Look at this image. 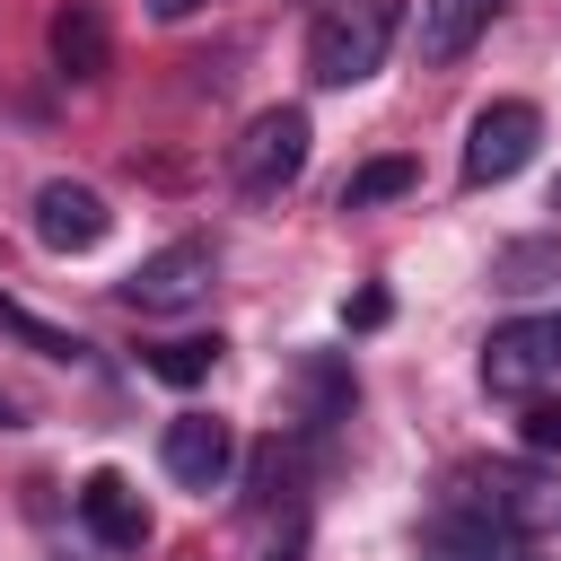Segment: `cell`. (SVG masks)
I'll return each instance as SVG.
<instances>
[{
    "label": "cell",
    "instance_id": "1",
    "mask_svg": "<svg viewBox=\"0 0 561 561\" xmlns=\"http://www.w3.org/2000/svg\"><path fill=\"white\" fill-rule=\"evenodd\" d=\"M394 26H403V0H333L316 26H307V79L316 88H359L386 70L394 53Z\"/></svg>",
    "mask_w": 561,
    "mask_h": 561
},
{
    "label": "cell",
    "instance_id": "2",
    "mask_svg": "<svg viewBox=\"0 0 561 561\" xmlns=\"http://www.w3.org/2000/svg\"><path fill=\"white\" fill-rule=\"evenodd\" d=\"M307 149H316L307 105H263V114L245 123V140L228 149V175H237L245 202H272V193H289V184L307 175Z\"/></svg>",
    "mask_w": 561,
    "mask_h": 561
},
{
    "label": "cell",
    "instance_id": "3",
    "mask_svg": "<svg viewBox=\"0 0 561 561\" xmlns=\"http://www.w3.org/2000/svg\"><path fill=\"white\" fill-rule=\"evenodd\" d=\"M447 500H473L517 535H561V473H535V465H465Z\"/></svg>",
    "mask_w": 561,
    "mask_h": 561
},
{
    "label": "cell",
    "instance_id": "4",
    "mask_svg": "<svg viewBox=\"0 0 561 561\" xmlns=\"http://www.w3.org/2000/svg\"><path fill=\"white\" fill-rule=\"evenodd\" d=\"M210 280H219V254L202 237H175V245H158L123 272V307L131 316H184V307L210 298Z\"/></svg>",
    "mask_w": 561,
    "mask_h": 561
},
{
    "label": "cell",
    "instance_id": "5",
    "mask_svg": "<svg viewBox=\"0 0 561 561\" xmlns=\"http://www.w3.org/2000/svg\"><path fill=\"white\" fill-rule=\"evenodd\" d=\"M412 552H421V561H535V535L500 526V517L473 508V500H438V508L412 526Z\"/></svg>",
    "mask_w": 561,
    "mask_h": 561
},
{
    "label": "cell",
    "instance_id": "6",
    "mask_svg": "<svg viewBox=\"0 0 561 561\" xmlns=\"http://www.w3.org/2000/svg\"><path fill=\"white\" fill-rule=\"evenodd\" d=\"M535 140H543V114H535L526 96H491V105L473 114V131H465V193L508 184V175L535 158Z\"/></svg>",
    "mask_w": 561,
    "mask_h": 561
},
{
    "label": "cell",
    "instance_id": "7",
    "mask_svg": "<svg viewBox=\"0 0 561 561\" xmlns=\"http://www.w3.org/2000/svg\"><path fill=\"white\" fill-rule=\"evenodd\" d=\"M552 377H561V324H535V316H517V324H500V333L482 342V386H491V394H508V403H535Z\"/></svg>",
    "mask_w": 561,
    "mask_h": 561
},
{
    "label": "cell",
    "instance_id": "8",
    "mask_svg": "<svg viewBox=\"0 0 561 561\" xmlns=\"http://www.w3.org/2000/svg\"><path fill=\"white\" fill-rule=\"evenodd\" d=\"M158 465H167V482H184V491H228V473H237V430L228 421H210V412H175L167 421V438H158Z\"/></svg>",
    "mask_w": 561,
    "mask_h": 561
},
{
    "label": "cell",
    "instance_id": "9",
    "mask_svg": "<svg viewBox=\"0 0 561 561\" xmlns=\"http://www.w3.org/2000/svg\"><path fill=\"white\" fill-rule=\"evenodd\" d=\"M105 228H114V210H105V193H96V184L53 175V184L35 193V237H44L53 254H96V245H105Z\"/></svg>",
    "mask_w": 561,
    "mask_h": 561
},
{
    "label": "cell",
    "instance_id": "10",
    "mask_svg": "<svg viewBox=\"0 0 561 561\" xmlns=\"http://www.w3.org/2000/svg\"><path fill=\"white\" fill-rule=\"evenodd\" d=\"M79 526H88L96 552H140V543H149V500L131 491V473L96 465V473L79 482Z\"/></svg>",
    "mask_w": 561,
    "mask_h": 561
},
{
    "label": "cell",
    "instance_id": "11",
    "mask_svg": "<svg viewBox=\"0 0 561 561\" xmlns=\"http://www.w3.org/2000/svg\"><path fill=\"white\" fill-rule=\"evenodd\" d=\"M44 44H53V70H61L70 88H96V79L114 70V26H105L96 0H61L53 26H44Z\"/></svg>",
    "mask_w": 561,
    "mask_h": 561
},
{
    "label": "cell",
    "instance_id": "12",
    "mask_svg": "<svg viewBox=\"0 0 561 561\" xmlns=\"http://www.w3.org/2000/svg\"><path fill=\"white\" fill-rule=\"evenodd\" d=\"M500 18V0H421V61H465L482 44V26Z\"/></svg>",
    "mask_w": 561,
    "mask_h": 561
},
{
    "label": "cell",
    "instance_id": "13",
    "mask_svg": "<svg viewBox=\"0 0 561 561\" xmlns=\"http://www.w3.org/2000/svg\"><path fill=\"white\" fill-rule=\"evenodd\" d=\"M351 403H359L351 368L333 351H307L298 359V430H333V421H351Z\"/></svg>",
    "mask_w": 561,
    "mask_h": 561
},
{
    "label": "cell",
    "instance_id": "14",
    "mask_svg": "<svg viewBox=\"0 0 561 561\" xmlns=\"http://www.w3.org/2000/svg\"><path fill=\"white\" fill-rule=\"evenodd\" d=\"M552 280H561V237H517V245L491 254V289H508V298L552 289Z\"/></svg>",
    "mask_w": 561,
    "mask_h": 561
},
{
    "label": "cell",
    "instance_id": "15",
    "mask_svg": "<svg viewBox=\"0 0 561 561\" xmlns=\"http://www.w3.org/2000/svg\"><path fill=\"white\" fill-rule=\"evenodd\" d=\"M421 184V167L412 158H368V167H351L342 175V210H377V202H403Z\"/></svg>",
    "mask_w": 561,
    "mask_h": 561
},
{
    "label": "cell",
    "instance_id": "16",
    "mask_svg": "<svg viewBox=\"0 0 561 561\" xmlns=\"http://www.w3.org/2000/svg\"><path fill=\"white\" fill-rule=\"evenodd\" d=\"M210 359H219V342H210V333H175V342H158V351H149V377H158V386H202V377H210Z\"/></svg>",
    "mask_w": 561,
    "mask_h": 561
},
{
    "label": "cell",
    "instance_id": "17",
    "mask_svg": "<svg viewBox=\"0 0 561 561\" xmlns=\"http://www.w3.org/2000/svg\"><path fill=\"white\" fill-rule=\"evenodd\" d=\"M0 333H18V342H26V351H44V359H79V351H88L79 333H61V324H44V316H26L18 298H0Z\"/></svg>",
    "mask_w": 561,
    "mask_h": 561
},
{
    "label": "cell",
    "instance_id": "18",
    "mask_svg": "<svg viewBox=\"0 0 561 561\" xmlns=\"http://www.w3.org/2000/svg\"><path fill=\"white\" fill-rule=\"evenodd\" d=\"M526 447L535 456H561V403H543V394L526 403Z\"/></svg>",
    "mask_w": 561,
    "mask_h": 561
},
{
    "label": "cell",
    "instance_id": "19",
    "mask_svg": "<svg viewBox=\"0 0 561 561\" xmlns=\"http://www.w3.org/2000/svg\"><path fill=\"white\" fill-rule=\"evenodd\" d=\"M386 316H394V307H386V289H359V298L342 307V324H351V333H368V324H386Z\"/></svg>",
    "mask_w": 561,
    "mask_h": 561
},
{
    "label": "cell",
    "instance_id": "20",
    "mask_svg": "<svg viewBox=\"0 0 561 561\" xmlns=\"http://www.w3.org/2000/svg\"><path fill=\"white\" fill-rule=\"evenodd\" d=\"M193 9H202V0H149V18H167V26H175V18H193Z\"/></svg>",
    "mask_w": 561,
    "mask_h": 561
},
{
    "label": "cell",
    "instance_id": "21",
    "mask_svg": "<svg viewBox=\"0 0 561 561\" xmlns=\"http://www.w3.org/2000/svg\"><path fill=\"white\" fill-rule=\"evenodd\" d=\"M0 430H18V403H9V394H0Z\"/></svg>",
    "mask_w": 561,
    "mask_h": 561
},
{
    "label": "cell",
    "instance_id": "22",
    "mask_svg": "<svg viewBox=\"0 0 561 561\" xmlns=\"http://www.w3.org/2000/svg\"><path fill=\"white\" fill-rule=\"evenodd\" d=\"M552 210H561V175H552Z\"/></svg>",
    "mask_w": 561,
    "mask_h": 561
},
{
    "label": "cell",
    "instance_id": "23",
    "mask_svg": "<svg viewBox=\"0 0 561 561\" xmlns=\"http://www.w3.org/2000/svg\"><path fill=\"white\" fill-rule=\"evenodd\" d=\"M552 324H561V316H552Z\"/></svg>",
    "mask_w": 561,
    "mask_h": 561
}]
</instances>
